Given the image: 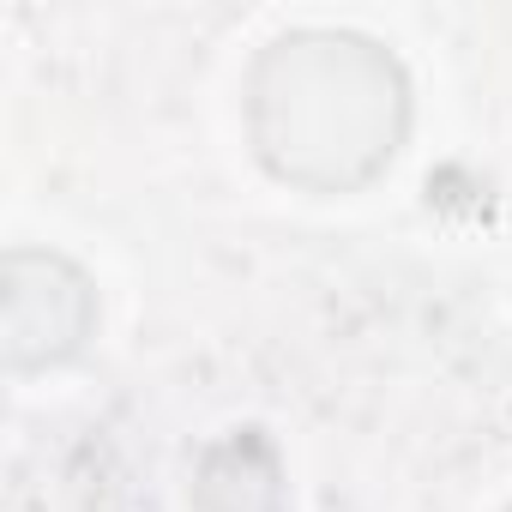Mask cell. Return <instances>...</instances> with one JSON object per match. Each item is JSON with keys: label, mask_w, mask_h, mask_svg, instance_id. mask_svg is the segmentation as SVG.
<instances>
[{"label": "cell", "mask_w": 512, "mask_h": 512, "mask_svg": "<svg viewBox=\"0 0 512 512\" xmlns=\"http://www.w3.org/2000/svg\"><path fill=\"white\" fill-rule=\"evenodd\" d=\"M404 127L398 67L362 37L278 43L253 79V133L284 181L344 193L368 181Z\"/></svg>", "instance_id": "1"}]
</instances>
